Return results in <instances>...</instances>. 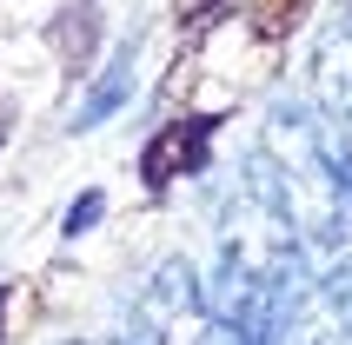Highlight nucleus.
Wrapping results in <instances>:
<instances>
[{"label": "nucleus", "mask_w": 352, "mask_h": 345, "mask_svg": "<svg viewBox=\"0 0 352 345\" xmlns=\"http://www.w3.org/2000/svg\"><path fill=\"white\" fill-rule=\"evenodd\" d=\"M74 345H94V339H74Z\"/></svg>", "instance_id": "7"}, {"label": "nucleus", "mask_w": 352, "mask_h": 345, "mask_svg": "<svg viewBox=\"0 0 352 345\" xmlns=\"http://www.w3.org/2000/svg\"><path fill=\"white\" fill-rule=\"evenodd\" d=\"M319 286H326V299H333V312H339V326H346V339H352V246L333 252V259H319Z\"/></svg>", "instance_id": "5"}, {"label": "nucleus", "mask_w": 352, "mask_h": 345, "mask_svg": "<svg viewBox=\"0 0 352 345\" xmlns=\"http://www.w3.org/2000/svg\"><path fill=\"white\" fill-rule=\"evenodd\" d=\"M126 87H133V47H120V54H113V67H107V74L94 80V93H87V100L74 107V133L100 126V120H107V113L120 107V100H126Z\"/></svg>", "instance_id": "4"}, {"label": "nucleus", "mask_w": 352, "mask_h": 345, "mask_svg": "<svg viewBox=\"0 0 352 345\" xmlns=\"http://www.w3.org/2000/svg\"><path fill=\"white\" fill-rule=\"evenodd\" d=\"M94 212H100V192H87V199L67 212V232H87V226H94Z\"/></svg>", "instance_id": "6"}, {"label": "nucleus", "mask_w": 352, "mask_h": 345, "mask_svg": "<svg viewBox=\"0 0 352 345\" xmlns=\"http://www.w3.org/2000/svg\"><path fill=\"white\" fill-rule=\"evenodd\" d=\"M113 345H226L213 306H206V272L186 259H160L126 299V326Z\"/></svg>", "instance_id": "2"}, {"label": "nucleus", "mask_w": 352, "mask_h": 345, "mask_svg": "<svg viewBox=\"0 0 352 345\" xmlns=\"http://www.w3.org/2000/svg\"><path fill=\"white\" fill-rule=\"evenodd\" d=\"M246 179L293 219V232L306 239L313 259H333V252L352 246V192L333 166L326 120H319L313 100H279L259 120V140L246 153Z\"/></svg>", "instance_id": "1"}, {"label": "nucleus", "mask_w": 352, "mask_h": 345, "mask_svg": "<svg viewBox=\"0 0 352 345\" xmlns=\"http://www.w3.org/2000/svg\"><path fill=\"white\" fill-rule=\"evenodd\" d=\"M306 100L333 120H352V20L326 27L306 60Z\"/></svg>", "instance_id": "3"}]
</instances>
